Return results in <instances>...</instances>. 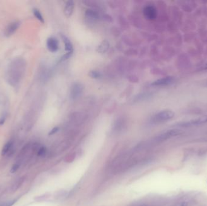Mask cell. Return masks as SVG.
<instances>
[{
    "instance_id": "cell-1",
    "label": "cell",
    "mask_w": 207,
    "mask_h": 206,
    "mask_svg": "<svg viewBox=\"0 0 207 206\" xmlns=\"http://www.w3.org/2000/svg\"><path fill=\"white\" fill-rule=\"evenodd\" d=\"M25 68V63L23 59L18 58L13 60L8 68L7 72V81L15 86L18 85L23 78Z\"/></svg>"
},
{
    "instance_id": "cell-2",
    "label": "cell",
    "mask_w": 207,
    "mask_h": 206,
    "mask_svg": "<svg viewBox=\"0 0 207 206\" xmlns=\"http://www.w3.org/2000/svg\"><path fill=\"white\" fill-rule=\"evenodd\" d=\"M175 113L171 110H164L162 111L155 116L153 120L155 123H161L168 121L174 117Z\"/></svg>"
},
{
    "instance_id": "cell-3",
    "label": "cell",
    "mask_w": 207,
    "mask_h": 206,
    "mask_svg": "<svg viewBox=\"0 0 207 206\" xmlns=\"http://www.w3.org/2000/svg\"><path fill=\"white\" fill-rule=\"evenodd\" d=\"M206 123H207V115L202 116L201 117L191 120L190 121L179 123L177 124V126L179 127H188L194 126V125H199Z\"/></svg>"
},
{
    "instance_id": "cell-4",
    "label": "cell",
    "mask_w": 207,
    "mask_h": 206,
    "mask_svg": "<svg viewBox=\"0 0 207 206\" xmlns=\"http://www.w3.org/2000/svg\"><path fill=\"white\" fill-rule=\"evenodd\" d=\"M181 133V131L178 129H171L168 130L162 134H160L156 138V141L158 142H161L168 140L173 137H175Z\"/></svg>"
},
{
    "instance_id": "cell-5",
    "label": "cell",
    "mask_w": 207,
    "mask_h": 206,
    "mask_svg": "<svg viewBox=\"0 0 207 206\" xmlns=\"http://www.w3.org/2000/svg\"><path fill=\"white\" fill-rule=\"evenodd\" d=\"M143 15L148 20H155L157 17V10L153 6H147L143 11Z\"/></svg>"
},
{
    "instance_id": "cell-6",
    "label": "cell",
    "mask_w": 207,
    "mask_h": 206,
    "mask_svg": "<svg viewBox=\"0 0 207 206\" xmlns=\"http://www.w3.org/2000/svg\"><path fill=\"white\" fill-rule=\"evenodd\" d=\"M83 91V86L79 83L74 84L71 88L70 90V96L73 99L80 97Z\"/></svg>"
},
{
    "instance_id": "cell-7",
    "label": "cell",
    "mask_w": 207,
    "mask_h": 206,
    "mask_svg": "<svg viewBox=\"0 0 207 206\" xmlns=\"http://www.w3.org/2000/svg\"><path fill=\"white\" fill-rule=\"evenodd\" d=\"M174 78L172 76H167L163 78L158 79L151 84L153 86H167L173 84Z\"/></svg>"
},
{
    "instance_id": "cell-8",
    "label": "cell",
    "mask_w": 207,
    "mask_h": 206,
    "mask_svg": "<svg viewBox=\"0 0 207 206\" xmlns=\"http://www.w3.org/2000/svg\"><path fill=\"white\" fill-rule=\"evenodd\" d=\"M47 47L51 52H56L59 49V42L57 38L50 37L47 41Z\"/></svg>"
},
{
    "instance_id": "cell-9",
    "label": "cell",
    "mask_w": 207,
    "mask_h": 206,
    "mask_svg": "<svg viewBox=\"0 0 207 206\" xmlns=\"http://www.w3.org/2000/svg\"><path fill=\"white\" fill-rule=\"evenodd\" d=\"M74 9V3L72 1H69L66 3L64 7V15L69 18L72 15Z\"/></svg>"
},
{
    "instance_id": "cell-10",
    "label": "cell",
    "mask_w": 207,
    "mask_h": 206,
    "mask_svg": "<svg viewBox=\"0 0 207 206\" xmlns=\"http://www.w3.org/2000/svg\"><path fill=\"white\" fill-rule=\"evenodd\" d=\"M19 23L18 22H13L9 25H8L7 28L6 29V34L7 36H11L12 35L13 33L16 32V30L18 29L19 27Z\"/></svg>"
},
{
    "instance_id": "cell-11",
    "label": "cell",
    "mask_w": 207,
    "mask_h": 206,
    "mask_svg": "<svg viewBox=\"0 0 207 206\" xmlns=\"http://www.w3.org/2000/svg\"><path fill=\"white\" fill-rule=\"evenodd\" d=\"M62 40L64 43L66 51H67L68 53H72L73 49V45L71 44V41L69 40V39L65 37V36H62Z\"/></svg>"
},
{
    "instance_id": "cell-12",
    "label": "cell",
    "mask_w": 207,
    "mask_h": 206,
    "mask_svg": "<svg viewBox=\"0 0 207 206\" xmlns=\"http://www.w3.org/2000/svg\"><path fill=\"white\" fill-rule=\"evenodd\" d=\"M109 42L107 41H103L100 44V45H99L98 46L97 48V51L101 53H103L107 51V50L109 49Z\"/></svg>"
},
{
    "instance_id": "cell-13",
    "label": "cell",
    "mask_w": 207,
    "mask_h": 206,
    "mask_svg": "<svg viewBox=\"0 0 207 206\" xmlns=\"http://www.w3.org/2000/svg\"><path fill=\"white\" fill-rule=\"evenodd\" d=\"M85 15L88 19H91L93 20H97V19H98V18H99V15H98L97 13L94 11L91 10V9H88L86 11Z\"/></svg>"
},
{
    "instance_id": "cell-14",
    "label": "cell",
    "mask_w": 207,
    "mask_h": 206,
    "mask_svg": "<svg viewBox=\"0 0 207 206\" xmlns=\"http://www.w3.org/2000/svg\"><path fill=\"white\" fill-rule=\"evenodd\" d=\"M12 145H13V143L12 141H8L7 143H6L5 145L3 146V148L2 149V151H1V155L3 156L7 154L8 152L10 151V150L11 149V148L12 147Z\"/></svg>"
},
{
    "instance_id": "cell-15",
    "label": "cell",
    "mask_w": 207,
    "mask_h": 206,
    "mask_svg": "<svg viewBox=\"0 0 207 206\" xmlns=\"http://www.w3.org/2000/svg\"><path fill=\"white\" fill-rule=\"evenodd\" d=\"M33 14L35 15V16L40 21H41V22H44V18L42 15V14L41 13V12L38 10V9H34L33 10Z\"/></svg>"
},
{
    "instance_id": "cell-16",
    "label": "cell",
    "mask_w": 207,
    "mask_h": 206,
    "mask_svg": "<svg viewBox=\"0 0 207 206\" xmlns=\"http://www.w3.org/2000/svg\"><path fill=\"white\" fill-rule=\"evenodd\" d=\"M88 75L90 76L92 78H93V79H98L101 76V73L96 71H90L89 73H88Z\"/></svg>"
},
{
    "instance_id": "cell-17",
    "label": "cell",
    "mask_w": 207,
    "mask_h": 206,
    "mask_svg": "<svg viewBox=\"0 0 207 206\" xmlns=\"http://www.w3.org/2000/svg\"><path fill=\"white\" fill-rule=\"evenodd\" d=\"M24 180V178H21L18 181H17V182L15 183V184L13 187V191H16L18 189V188L20 187V186L23 184Z\"/></svg>"
},
{
    "instance_id": "cell-18",
    "label": "cell",
    "mask_w": 207,
    "mask_h": 206,
    "mask_svg": "<svg viewBox=\"0 0 207 206\" xmlns=\"http://www.w3.org/2000/svg\"><path fill=\"white\" fill-rule=\"evenodd\" d=\"M17 200H13L11 201H8L7 202H3L2 204H0V206H12L16 202Z\"/></svg>"
},
{
    "instance_id": "cell-19",
    "label": "cell",
    "mask_w": 207,
    "mask_h": 206,
    "mask_svg": "<svg viewBox=\"0 0 207 206\" xmlns=\"http://www.w3.org/2000/svg\"><path fill=\"white\" fill-rule=\"evenodd\" d=\"M46 148L45 147H41V148L39 149L38 151V156H44L45 154H46Z\"/></svg>"
},
{
    "instance_id": "cell-20",
    "label": "cell",
    "mask_w": 207,
    "mask_h": 206,
    "mask_svg": "<svg viewBox=\"0 0 207 206\" xmlns=\"http://www.w3.org/2000/svg\"><path fill=\"white\" fill-rule=\"evenodd\" d=\"M19 167H20V165L19 164H18V163L14 164L12 166V168L11 169V172L12 173V174L16 172L17 171V170L19 169Z\"/></svg>"
},
{
    "instance_id": "cell-21",
    "label": "cell",
    "mask_w": 207,
    "mask_h": 206,
    "mask_svg": "<svg viewBox=\"0 0 207 206\" xmlns=\"http://www.w3.org/2000/svg\"><path fill=\"white\" fill-rule=\"evenodd\" d=\"M59 130V128L58 127H55V128H54L52 129V131L49 132V135H53V134H54L55 133L57 132Z\"/></svg>"
},
{
    "instance_id": "cell-22",
    "label": "cell",
    "mask_w": 207,
    "mask_h": 206,
    "mask_svg": "<svg viewBox=\"0 0 207 206\" xmlns=\"http://www.w3.org/2000/svg\"><path fill=\"white\" fill-rule=\"evenodd\" d=\"M49 196H48L47 195H42V196H41L37 197V198H36V199H37L38 200H44V199H45V198H47V197H49Z\"/></svg>"
},
{
    "instance_id": "cell-23",
    "label": "cell",
    "mask_w": 207,
    "mask_h": 206,
    "mask_svg": "<svg viewBox=\"0 0 207 206\" xmlns=\"http://www.w3.org/2000/svg\"><path fill=\"white\" fill-rule=\"evenodd\" d=\"M176 206H188V203L187 201H182Z\"/></svg>"
},
{
    "instance_id": "cell-24",
    "label": "cell",
    "mask_w": 207,
    "mask_h": 206,
    "mask_svg": "<svg viewBox=\"0 0 207 206\" xmlns=\"http://www.w3.org/2000/svg\"><path fill=\"white\" fill-rule=\"evenodd\" d=\"M199 70H207V62L199 68Z\"/></svg>"
}]
</instances>
